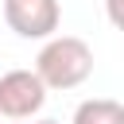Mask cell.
<instances>
[{"instance_id":"2","label":"cell","mask_w":124,"mask_h":124,"mask_svg":"<svg viewBox=\"0 0 124 124\" xmlns=\"http://www.w3.org/2000/svg\"><path fill=\"white\" fill-rule=\"evenodd\" d=\"M46 105V85L35 70H8L0 78V116L31 120Z\"/></svg>"},{"instance_id":"3","label":"cell","mask_w":124,"mask_h":124,"mask_svg":"<svg viewBox=\"0 0 124 124\" xmlns=\"http://www.w3.org/2000/svg\"><path fill=\"white\" fill-rule=\"evenodd\" d=\"M4 19L19 39H54L62 8L58 0H4Z\"/></svg>"},{"instance_id":"4","label":"cell","mask_w":124,"mask_h":124,"mask_svg":"<svg viewBox=\"0 0 124 124\" xmlns=\"http://www.w3.org/2000/svg\"><path fill=\"white\" fill-rule=\"evenodd\" d=\"M74 124H124V105L112 97H89L74 108Z\"/></svg>"},{"instance_id":"5","label":"cell","mask_w":124,"mask_h":124,"mask_svg":"<svg viewBox=\"0 0 124 124\" xmlns=\"http://www.w3.org/2000/svg\"><path fill=\"white\" fill-rule=\"evenodd\" d=\"M105 16L116 31H124V0H105Z\"/></svg>"},{"instance_id":"6","label":"cell","mask_w":124,"mask_h":124,"mask_svg":"<svg viewBox=\"0 0 124 124\" xmlns=\"http://www.w3.org/2000/svg\"><path fill=\"white\" fill-rule=\"evenodd\" d=\"M35 124H58V120H35Z\"/></svg>"},{"instance_id":"1","label":"cell","mask_w":124,"mask_h":124,"mask_svg":"<svg viewBox=\"0 0 124 124\" xmlns=\"http://www.w3.org/2000/svg\"><path fill=\"white\" fill-rule=\"evenodd\" d=\"M35 74L43 78L46 89H78L93 74V50L78 35H54L43 43L35 58Z\"/></svg>"}]
</instances>
